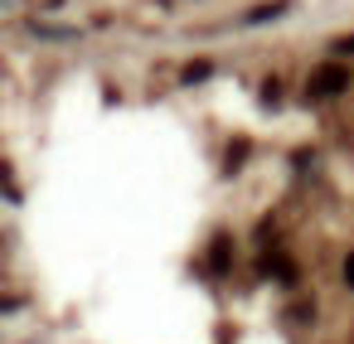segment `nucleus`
Instances as JSON below:
<instances>
[{"instance_id": "nucleus-1", "label": "nucleus", "mask_w": 354, "mask_h": 344, "mask_svg": "<svg viewBox=\"0 0 354 344\" xmlns=\"http://www.w3.org/2000/svg\"><path fill=\"white\" fill-rule=\"evenodd\" d=\"M349 88V68L344 64H320L310 73V97H339Z\"/></svg>"}, {"instance_id": "nucleus-2", "label": "nucleus", "mask_w": 354, "mask_h": 344, "mask_svg": "<svg viewBox=\"0 0 354 344\" xmlns=\"http://www.w3.org/2000/svg\"><path fill=\"white\" fill-rule=\"evenodd\" d=\"M262 276H277L281 286H291L301 271H296V262H291V257H262Z\"/></svg>"}, {"instance_id": "nucleus-3", "label": "nucleus", "mask_w": 354, "mask_h": 344, "mask_svg": "<svg viewBox=\"0 0 354 344\" xmlns=\"http://www.w3.org/2000/svg\"><path fill=\"white\" fill-rule=\"evenodd\" d=\"M228 257H233V238H214L209 242V271H228Z\"/></svg>"}, {"instance_id": "nucleus-4", "label": "nucleus", "mask_w": 354, "mask_h": 344, "mask_svg": "<svg viewBox=\"0 0 354 344\" xmlns=\"http://www.w3.org/2000/svg\"><path fill=\"white\" fill-rule=\"evenodd\" d=\"M281 10H286V0H272V6H257V10H252L248 20H252V25H262V20H277Z\"/></svg>"}, {"instance_id": "nucleus-5", "label": "nucleus", "mask_w": 354, "mask_h": 344, "mask_svg": "<svg viewBox=\"0 0 354 344\" xmlns=\"http://www.w3.org/2000/svg\"><path fill=\"white\" fill-rule=\"evenodd\" d=\"M209 73H214V64H204V59H199V64H189V68H185V83H204Z\"/></svg>"}, {"instance_id": "nucleus-6", "label": "nucleus", "mask_w": 354, "mask_h": 344, "mask_svg": "<svg viewBox=\"0 0 354 344\" xmlns=\"http://www.w3.org/2000/svg\"><path fill=\"white\" fill-rule=\"evenodd\" d=\"M281 97V83H262V102H277Z\"/></svg>"}, {"instance_id": "nucleus-7", "label": "nucleus", "mask_w": 354, "mask_h": 344, "mask_svg": "<svg viewBox=\"0 0 354 344\" xmlns=\"http://www.w3.org/2000/svg\"><path fill=\"white\" fill-rule=\"evenodd\" d=\"M335 49H339V54H354V35H344V39L335 44Z\"/></svg>"}, {"instance_id": "nucleus-8", "label": "nucleus", "mask_w": 354, "mask_h": 344, "mask_svg": "<svg viewBox=\"0 0 354 344\" xmlns=\"http://www.w3.org/2000/svg\"><path fill=\"white\" fill-rule=\"evenodd\" d=\"M344 281H349V291H354V257H344Z\"/></svg>"}]
</instances>
